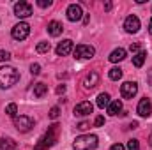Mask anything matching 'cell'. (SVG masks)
<instances>
[{
	"instance_id": "10",
	"label": "cell",
	"mask_w": 152,
	"mask_h": 150,
	"mask_svg": "<svg viewBox=\"0 0 152 150\" xmlns=\"http://www.w3.org/2000/svg\"><path fill=\"white\" fill-rule=\"evenodd\" d=\"M136 111L140 117H143V118H149L152 113V103L149 97H143L140 103H138V108H136Z\"/></svg>"
},
{
	"instance_id": "3",
	"label": "cell",
	"mask_w": 152,
	"mask_h": 150,
	"mask_svg": "<svg viewBox=\"0 0 152 150\" xmlns=\"http://www.w3.org/2000/svg\"><path fill=\"white\" fill-rule=\"evenodd\" d=\"M97 136L96 134H83V136H78L73 143V147L76 150H94L97 149Z\"/></svg>"
},
{
	"instance_id": "7",
	"label": "cell",
	"mask_w": 152,
	"mask_h": 150,
	"mask_svg": "<svg viewBox=\"0 0 152 150\" xmlns=\"http://www.w3.org/2000/svg\"><path fill=\"white\" fill-rule=\"evenodd\" d=\"M14 16H18V18H28V16H32V5L28 2H23V0L16 2L14 4Z\"/></svg>"
},
{
	"instance_id": "34",
	"label": "cell",
	"mask_w": 152,
	"mask_h": 150,
	"mask_svg": "<svg viewBox=\"0 0 152 150\" xmlns=\"http://www.w3.org/2000/svg\"><path fill=\"white\" fill-rule=\"evenodd\" d=\"M110 150H124V145H122V143H115V145H112Z\"/></svg>"
},
{
	"instance_id": "15",
	"label": "cell",
	"mask_w": 152,
	"mask_h": 150,
	"mask_svg": "<svg viewBox=\"0 0 152 150\" xmlns=\"http://www.w3.org/2000/svg\"><path fill=\"white\" fill-rule=\"evenodd\" d=\"M62 30H64V27H62L60 21H50V23H48V34H50V36L58 37V36L62 34Z\"/></svg>"
},
{
	"instance_id": "36",
	"label": "cell",
	"mask_w": 152,
	"mask_h": 150,
	"mask_svg": "<svg viewBox=\"0 0 152 150\" xmlns=\"http://www.w3.org/2000/svg\"><path fill=\"white\" fill-rule=\"evenodd\" d=\"M147 79H149V83L152 85V69L149 71V76H147Z\"/></svg>"
},
{
	"instance_id": "32",
	"label": "cell",
	"mask_w": 152,
	"mask_h": 150,
	"mask_svg": "<svg viewBox=\"0 0 152 150\" xmlns=\"http://www.w3.org/2000/svg\"><path fill=\"white\" fill-rule=\"evenodd\" d=\"M88 127H90V125H88L87 122H80V124H78V129H80V131H85V129H88Z\"/></svg>"
},
{
	"instance_id": "9",
	"label": "cell",
	"mask_w": 152,
	"mask_h": 150,
	"mask_svg": "<svg viewBox=\"0 0 152 150\" xmlns=\"http://www.w3.org/2000/svg\"><path fill=\"white\" fill-rule=\"evenodd\" d=\"M124 28H126L127 34H136V32L140 30V20H138L134 14L127 16L126 21H124Z\"/></svg>"
},
{
	"instance_id": "16",
	"label": "cell",
	"mask_w": 152,
	"mask_h": 150,
	"mask_svg": "<svg viewBox=\"0 0 152 150\" xmlns=\"http://www.w3.org/2000/svg\"><path fill=\"white\" fill-rule=\"evenodd\" d=\"M126 55H127V53H126L124 48H117V50H113V51L110 53L108 58H110V62H120V60L126 58Z\"/></svg>"
},
{
	"instance_id": "2",
	"label": "cell",
	"mask_w": 152,
	"mask_h": 150,
	"mask_svg": "<svg viewBox=\"0 0 152 150\" xmlns=\"http://www.w3.org/2000/svg\"><path fill=\"white\" fill-rule=\"evenodd\" d=\"M20 79V73L11 67V66H4L0 67V88H11L12 85H16Z\"/></svg>"
},
{
	"instance_id": "30",
	"label": "cell",
	"mask_w": 152,
	"mask_h": 150,
	"mask_svg": "<svg viewBox=\"0 0 152 150\" xmlns=\"http://www.w3.org/2000/svg\"><path fill=\"white\" fill-rule=\"evenodd\" d=\"M138 50H140V44H138V42H133V44L129 46V51H131V53H138Z\"/></svg>"
},
{
	"instance_id": "39",
	"label": "cell",
	"mask_w": 152,
	"mask_h": 150,
	"mask_svg": "<svg viewBox=\"0 0 152 150\" xmlns=\"http://www.w3.org/2000/svg\"><path fill=\"white\" fill-rule=\"evenodd\" d=\"M149 145H151V147H152V133H151V134H149Z\"/></svg>"
},
{
	"instance_id": "12",
	"label": "cell",
	"mask_w": 152,
	"mask_h": 150,
	"mask_svg": "<svg viewBox=\"0 0 152 150\" xmlns=\"http://www.w3.org/2000/svg\"><path fill=\"white\" fill-rule=\"evenodd\" d=\"M73 50H75V46H73V41L71 39H64L62 42H58V46H57V55L58 57H66V55H69V53H73Z\"/></svg>"
},
{
	"instance_id": "35",
	"label": "cell",
	"mask_w": 152,
	"mask_h": 150,
	"mask_svg": "<svg viewBox=\"0 0 152 150\" xmlns=\"http://www.w3.org/2000/svg\"><path fill=\"white\" fill-rule=\"evenodd\" d=\"M110 9H112V2H106L104 4V11H110Z\"/></svg>"
},
{
	"instance_id": "5",
	"label": "cell",
	"mask_w": 152,
	"mask_h": 150,
	"mask_svg": "<svg viewBox=\"0 0 152 150\" xmlns=\"http://www.w3.org/2000/svg\"><path fill=\"white\" fill-rule=\"evenodd\" d=\"M96 53V50L88 44H78L75 50H73V55H75L76 60H85V58H92Z\"/></svg>"
},
{
	"instance_id": "28",
	"label": "cell",
	"mask_w": 152,
	"mask_h": 150,
	"mask_svg": "<svg viewBox=\"0 0 152 150\" xmlns=\"http://www.w3.org/2000/svg\"><path fill=\"white\" fill-rule=\"evenodd\" d=\"M30 73L34 76H37L39 73H41V66H39V64H32V66H30Z\"/></svg>"
},
{
	"instance_id": "23",
	"label": "cell",
	"mask_w": 152,
	"mask_h": 150,
	"mask_svg": "<svg viewBox=\"0 0 152 150\" xmlns=\"http://www.w3.org/2000/svg\"><path fill=\"white\" fill-rule=\"evenodd\" d=\"M50 48H51V44L50 42H46V41H42V42H39L37 44V53H48L50 51Z\"/></svg>"
},
{
	"instance_id": "14",
	"label": "cell",
	"mask_w": 152,
	"mask_h": 150,
	"mask_svg": "<svg viewBox=\"0 0 152 150\" xmlns=\"http://www.w3.org/2000/svg\"><path fill=\"white\" fill-rule=\"evenodd\" d=\"M97 85H99V74H97V73H90V74H87V78L83 79V87H85L87 90L96 88Z\"/></svg>"
},
{
	"instance_id": "18",
	"label": "cell",
	"mask_w": 152,
	"mask_h": 150,
	"mask_svg": "<svg viewBox=\"0 0 152 150\" xmlns=\"http://www.w3.org/2000/svg\"><path fill=\"white\" fill-rule=\"evenodd\" d=\"M16 149V141L12 138H2L0 140V150H14Z\"/></svg>"
},
{
	"instance_id": "26",
	"label": "cell",
	"mask_w": 152,
	"mask_h": 150,
	"mask_svg": "<svg viewBox=\"0 0 152 150\" xmlns=\"http://www.w3.org/2000/svg\"><path fill=\"white\" fill-rule=\"evenodd\" d=\"M127 150H140L138 140H129V141H127Z\"/></svg>"
},
{
	"instance_id": "24",
	"label": "cell",
	"mask_w": 152,
	"mask_h": 150,
	"mask_svg": "<svg viewBox=\"0 0 152 150\" xmlns=\"http://www.w3.org/2000/svg\"><path fill=\"white\" fill-rule=\"evenodd\" d=\"M5 113L9 115V117H16V113H18V106L14 104V103H11V104H7V108H5Z\"/></svg>"
},
{
	"instance_id": "19",
	"label": "cell",
	"mask_w": 152,
	"mask_h": 150,
	"mask_svg": "<svg viewBox=\"0 0 152 150\" xmlns=\"http://www.w3.org/2000/svg\"><path fill=\"white\" fill-rule=\"evenodd\" d=\"M145 58H147V51H138V53L133 57V64H134V67H142L143 62H145Z\"/></svg>"
},
{
	"instance_id": "31",
	"label": "cell",
	"mask_w": 152,
	"mask_h": 150,
	"mask_svg": "<svg viewBox=\"0 0 152 150\" xmlns=\"http://www.w3.org/2000/svg\"><path fill=\"white\" fill-rule=\"evenodd\" d=\"M37 5L39 7H50V5H51V0H39Z\"/></svg>"
},
{
	"instance_id": "6",
	"label": "cell",
	"mask_w": 152,
	"mask_h": 150,
	"mask_svg": "<svg viewBox=\"0 0 152 150\" xmlns=\"http://www.w3.org/2000/svg\"><path fill=\"white\" fill-rule=\"evenodd\" d=\"M14 127L20 131V133H28L32 127H34V120L27 115H20V117H14Z\"/></svg>"
},
{
	"instance_id": "22",
	"label": "cell",
	"mask_w": 152,
	"mask_h": 150,
	"mask_svg": "<svg viewBox=\"0 0 152 150\" xmlns=\"http://www.w3.org/2000/svg\"><path fill=\"white\" fill-rule=\"evenodd\" d=\"M108 76H110V79L118 81V79L122 78V69H120V67H112V69H110V73H108Z\"/></svg>"
},
{
	"instance_id": "13",
	"label": "cell",
	"mask_w": 152,
	"mask_h": 150,
	"mask_svg": "<svg viewBox=\"0 0 152 150\" xmlns=\"http://www.w3.org/2000/svg\"><path fill=\"white\" fill-rule=\"evenodd\" d=\"M92 110H94L92 103H88V101H81L80 104H76L75 106V115H78V117H85V115H90Z\"/></svg>"
},
{
	"instance_id": "21",
	"label": "cell",
	"mask_w": 152,
	"mask_h": 150,
	"mask_svg": "<svg viewBox=\"0 0 152 150\" xmlns=\"http://www.w3.org/2000/svg\"><path fill=\"white\" fill-rule=\"evenodd\" d=\"M46 92H48V85H44V83H36V85H34V95H36V97L41 99Z\"/></svg>"
},
{
	"instance_id": "38",
	"label": "cell",
	"mask_w": 152,
	"mask_h": 150,
	"mask_svg": "<svg viewBox=\"0 0 152 150\" xmlns=\"http://www.w3.org/2000/svg\"><path fill=\"white\" fill-rule=\"evenodd\" d=\"M149 32H151V36H152V18H151V21H149Z\"/></svg>"
},
{
	"instance_id": "29",
	"label": "cell",
	"mask_w": 152,
	"mask_h": 150,
	"mask_svg": "<svg viewBox=\"0 0 152 150\" xmlns=\"http://www.w3.org/2000/svg\"><path fill=\"white\" fill-rule=\"evenodd\" d=\"M103 124H104V117H103V115L96 117V120H94V125H96V127H101Z\"/></svg>"
},
{
	"instance_id": "4",
	"label": "cell",
	"mask_w": 152,
	"mask_h": 150,
	"mask_svg": "<svg viewBox=\"0 0 152 150\" xmlns=\"http://www.w3.org/2000/svg\"><path fill=\"white\" fill-rule=\"evenodd\" d=\"M28 34H30V25L25 23V21H20V23L14 25L12 30H11V36H12V39H16V41H23V39H27L28 37Z\"/></svg>"
},
{
	"instance_id": "27",
	"label": "cell",
	"mask_w": 152,
	"mask_h": 150,
	"mask_svg": "<svg viewBox=\"0 0 152 150\" xmlns=\"http://www.w3.org/2000/svg\"><path fill=\"white\" fill-rule=\"evenodd\" d=\"M7 60H11V53L5 50H0V62H7Z\"/></svg>"
},
{
	"instance_id": "8",
	"label": "cell",
	"mask_w": 152,
	"mask_h": 150,
	"mask_svg": "<svg viewBox=\"0 0 152 150\" xmlns=\"http://www.w3.org/2000/svg\"><path fill=\"white\" fill-rule=\"evenodd\" d=\"M136 92H138V85H136L134 81H126V83L120 87V94H122L124 99H133V97L136 95Z\"/></svg>"
},
{
	"instance_id": "17",
	"label": "cell",
	"mask_w": 152,
	"mask_h": 150,
	"mask_svg": "<svg viewBox=\"0 0 152 150\" xmlns=\"http://www.w3.org/2000/svg\"><path fill=\"white\" fill-rule=\"evenodd\" d=\"M122 111V101H110V104H108V115H118V113Z\"/></svg>"
},
{
	"instance_id": "33",
	"label": "cell",
	"mask_w": 152,
	"mask_h": 150,
	"mask_svg": "<svg viewBox=\"0 0 152 150\" xmlns=\"http://www.w3.org/2000/svg\"><path fill=\"white\" fill-rule=\"evenodd\" d=\"M64 92H66V85H58V87H57V94H58V95H62Z\"/></svg>"
},
{
	"instance_id": "1",
	"label": "cell",
	"mask_w": 152,
	"mask_h": 150,
	"mask_svg": "<svg viewBox=\"0 0 152 150\" xmlns=\"http://www.w3.org/2000/svg\"><path fill=\"white\" fill-rule=\"evenodd\" d=\"M58 131H60V125L58 124L50 125L48 133L39 140V143L36 145V150H48L50 147H53L57 143V140H58Z\"/></svg>"
},
{
	"instance_id": "20",
	"label": "cell",
	"mask_w": 152,
	"mask_h": 150,
	"mask_svg": "<svg viewBox=\"0 0 152 150\" xmlns=\"http://www.w3.org/2000/svg\"><path fill=\"white\" fill-rule=\"evenodd\" d=\"M108 104H110V94H106V92L99 94V95H97V106H99L101 110H104Z\"/></svg>"
},
{
	"instance_id": "11",
	"label": "cell",
	"mask_w": 152,
	"mask_h": 150,
	"mask_svg": "<svg viewBox=\"0 0 152 150\" xmlns=\"http://www.w3.org/2000/svg\"><path fill=\"white\" fill-rule=\"evenodd\" d=\"M66 14H67V20H69V21H80V20L83 18L81 5H78V4H71V5L67 7Z\"/></svg>"
},
{
	"instance_id": "37",
	"label": "cell",
	"mask_w": 152,
	"mask_h": 150,
	"mask_svg": "<svg viewBox=\"0 0 152 150\" xmlns=\"http://www.w3.org/2000/svg\"><path fill=\"white\" fill-rule=\"evenodd\" d=\"M129 127H131V129H136V127H138V122H131V125H129Z\"/></svg>"
},
{
	"instance_id": "25",
	"label": "cell",
	"mask_w": 152,
	"mask_h": 150,
	"mask_svg": "<svg viewBox=\"0 0 152 150\" xmlns=\"http://www.w3.org/2000/svg\"><path fill=\"white\" fill-rule=\"evenodd\" d=\"M58 115H60V110H58V106H53V108L50 110V113H48V117H50L51 120H57V118H58Z\"/></svg>"
}]
</instances>
